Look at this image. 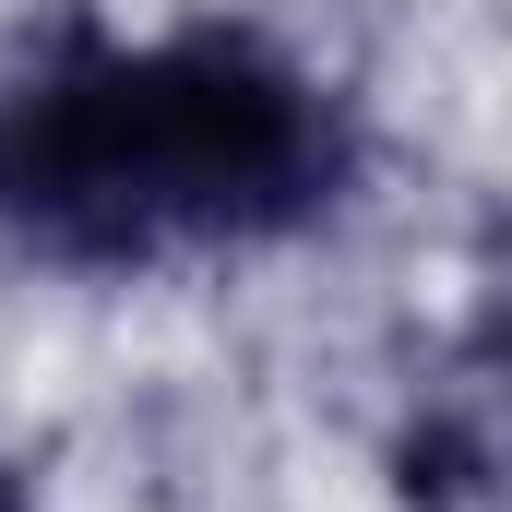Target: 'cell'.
I'll return each instance as SVG.
<instances>
[{"instance_id": "3", "label": "cell", "mask_w": 512, "mask_h": 512, "mask_svg": "<svg viewBox=\"0 0 512 512\" xmlns=\"http://www.w3.org/2000/svg\"><path fill=\"white\" fill-rule=\"evenodd\" d=\"M0 512H36V465L24 453H0Z\"/></svg>"}, {"instance_id": "1", "label": "cell", "mask_w": 512, "mask_h": 512, "mask_svg": "<svg viewBox=\"0 0 512 512\" xmlns=\"http://www.w3.org/2000/svg\"><path fill=\"white\" fill-rule=\"evenodd\" d=\"M370 120L274 24H108L60 0L0 36V274L143 286L251 262L358 203Z\"/></svg>"}, {"instance_id": "2", "label": "cell", "mask_w": 512, "mask_h": 512, "mask_svg": "<svg viewBox=\"0 0 512 512\" xmlns=\"http://www.w3.org/2000/svg\"><path fill=\"white\" fill-rule=\"evenodd\" d=\"M393 477L417 512H489V477H501V441H489V358H465L441 393H417L405 441H393Z\"/></svg>"}]
</instances>
